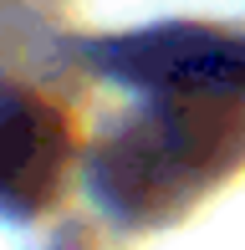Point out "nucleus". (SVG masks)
Segmentation results:
<instances>
[{
  "label": "nucleus",
  "instance_id": "f257e3e1",
  "mask_svg": "<svg viewBox=\"0 0 245 250\" xmlns=\"http://www.w3.org/2000/svg\"><path fill=\"white\" fill-rule=\"evenodd\" d=\"M245 164V92L169 87L148 92L92 158V189L107 214L159 225L194 209Z\"/></svg>",
  "mask_w": 245,
  "mask_h": 250
},
{
  "label": "nucleus",
  "instance_id": "f03ea898",
  "mask_svg": "<svg viewBox=\"0 0 245 250\" xmlns=\"http://www.w3.org/2000/svg\"><path fill=\"white\" fill-rule=\"evenodd\" d=\"M102 66L122 82H138L143 92H245V36H225L209 26H159L113 41L102 51Z\"/></svg>",
  "mask_w": 245,
  "mask_h": 250
},
{
  "label": "nucleus",
  "instance_id": "7ed1b4c3",
  "mask_svg": "<svg viewBox=\"0 0 245 250\" xmlns=\"http://www.w3.org/2000/svg\"><path fill=\"white\" fill-rule=\"evenodd\" d=\"M72 168V123L57 102L0 87V209L41 214Z\"/></svg>",
  "mask_w": 245,
  "mask_h": 250
}]
</instances>
